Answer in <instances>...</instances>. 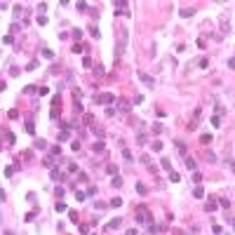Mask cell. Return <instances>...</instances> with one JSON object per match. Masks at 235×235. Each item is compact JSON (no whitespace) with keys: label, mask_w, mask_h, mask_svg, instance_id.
I'll return each instance as SVG.
<instances>
[{"label":"cell","mask_w":235,"mask_h":235,"mask_svg":"<svg viewBox=\"0 0 235 235\" xmlns=\"http://www.w3.org/2000/svg\"><path fill=\"white\" fill-rule=\"evenodd\" d=\"M139 223H146V221H151V212H148V207L146 204H139L136 207V216H134Z\"/></svg>","instance_id":"obj_1"},{"label":"cell","mask_w":235,"mask_h":235,"mask_svg":"<svg viewBox=\"0 0 235 235\" xmlns=\"http://www.w3.org/2000/svg\"><path fill=\"white\" fill-rule=\"evenodd\" d=\"M136 78H139V80H141V82H143L146 87H155V80H153V78H151L148 73H143V71H139V73H136Z\"/></svg>","instance_id":"obj_2"},{"label":"cell","mask_w":235,"mask_h":235,"mask_svg":"<svg viewBox=\"0 0 235 235\" xmlns=\"http://www.w3.org/2000/svg\"><path fill=\"white\" fill-rule=\"evenodd\" d=\"M97 101H99V103H113V101H115V97H113L111 92H101L99 97H97Z\"/></svg>","instance_id":"obj_3"},{"label":"cell","mask_w":235,"mask_h":235,"mask_svg":"<svg viewBox=\"0 0 235 235\" xmlns=\"http://www.w3.org/2000/svg\"><path fill=\"white\" fill-rule=\"evenodd\" d=\"M179 14H181L183 19H188V17H193V14H195V9H193V7H181V12H179Z\"/></svg>","instance_id":"obj_4"},{"label":"cell","mask_w":235,"mask_h":235,"mask_svg":"<svg viewBox=\"0 0 235 235\" xmlns=\"http://www.w3.org/2000/svg\"><path fill=\"white\" fill-rule=\"evenodd\" d=\"M120 226H122V221H120V219H113V221H108V223H106V228H108V231H113V228H120Z\"/></svg>","instance_id":"obj_5"},{"label":"cell","mask_w":235,"mask_h":235,"mask_svg":"<svg viewBox=\"0 0 235 235\" xmlns=\"http://www.w3.org/2000/svg\"><path fill=\"white\" fill-rule=\"evenodd\" d=\"M186 167L191 169V172H195V167H198V162H195V160H193L191 155H186Z\"/></svg>","instance_id":"obj_6"},{"label":"cell","mask_w":235,"mask_h":235,"mask_svg":"<svg viewBox=\"0 0 235 235\" xmlns=\"http://www.w3.org/2000/svg\"><path fill=\"white\" fill-rule=\"evenodd\" d=\"M118 111H122V113H130V103H127V101H118Z\"/></svg>","instance_id":"obj_7"},{"label":"cell","mask_w":235,"mask_h":235,"mask_svg":"<svg viewBox=\"0 0 235 235\" xmlns=\"http://www.w3.org/2000/svg\"><path fill=\"white\" fill-rule=\"evenodd\" d=\"M216 207H219V202H216V200H209L207 204H204V212H214Z\"/></svg>","instance_id":"obj_8"},{"label":"cell","mask_w":235,"mask_h":235,"mask_svg":"<svg viewBox=\"0 0 235 235\" xmlns=\"http://www.w3.org/2000/svg\"><path fill=\"white\" fill-rule=\"evenodd\" d=\"M125 7H127V2H125V0L115 2V14H118V12H125ZM125 14H127V12H125Z\"/></svg>","instance_id":"obj_9"},{"label":"cell","mask_w":235,"mask_h":235,"mask_svg":"<svg viewBox=\"0 0 235 235\" xmlns=\"http://www.w3.org/2000/svg\"><path fill=\"white\" fill-rule=\"evenodd\" d=\"M169 181H172V183H179V181H181L179 172H174V169H172V172H169Z\"/></svg>","instance_id":"obj_10"},{"label":"cell","mask_w":235,"mask_h":235,"mask_svg":"<svg viewBox=\"0 0 235 235\" xmlns=\"http://www.w3.org/2000/svg\"><path fill=\"white\" fill-rule=\"evenodd\" d=\"M33 148H38V151H45V148H47V141H40V139H38V141H33Z\"/></svg>","instance_id":"obj_11"},{"label":"cell","mask_w":235,"mask_h":235,"mask_svg":"<svg viewBox=\"0 0 235 235\" xmlns=\"http://www.w3.org/2000/svg\"><path fill=\"white\" fill-rule=\"evenodd\" d=\"M122 158H125L127 162H132V160H134V155H132V153H130L127 148H122Z\"/></svg>","instance_id":"obj_12"},{"label":"cell","mask_w":235,"mask_h":235,"mask_svg":"<svg viewBox=\"0 0 235 235\" xmlns=\"http://www.w3.org/2000/svg\"><path fill=\"white\" fill-rule=\"evenodd\" d=\"M52 179H54V181H59V179H64V176H61V172H59L57 167H52Z\"/></svg>","instance_id":"obj_13"},{"label":"cell","mask_w":235,"mask_h":235,"mask_svg":"<svg viewBox=\"0 0 235 235\" xmlns=\"http://www.w3.org/2000/svg\"><path fill=\"white\" fill-rule=\"evenodd\" d=\"M106 172H108V174H113V176H118V167H115V165H108Z\"/></svg>","instance_id":"obj_14"},{"label":"cell","mask_w":235,"mask_h":235,"mask_svg":"<svg viewBox=\"0 0 235 235\" xmlns=\"http://www.w3.org/2000/svg\"><path fill=\"white\" fill-rule=\"evenodd\" d=\"M82 49H85V45H80V42H75V45H73V52H75V54H80Z\"/></svg>","instance_id":"obj_15"},{"label":"cell","mask_w":235,"mask_h":235,"mask_svg":"<svg viewBox=\"0 0 235 235\" xmlns=\"http://www.w3.org/2000/svg\"><path fill=\"white\" fill-rule=\"evenodd\" d=\"M49 153H52V158H57V155L61 153V146H52V151H49Z\"/></svg>","instance_id":"obj_16"},{"label":"cell","mask_w":235,"mask_h":235,"mask_svg":"<svg viewBox=\"0 0 235 235\" xmlns=\"http://www.w3.org/2000/svg\"><path fill=\"white\" fill-rule=\"evenodd\" d=\"M136 191H139V193H141V195H146V193H148V188H146V186H143V183H136Z\"/></svg>","instance_id":"obj_17"},{"label":"cell","mask_w":235,"mask_h":235,"mask_svg":"<svg viewBox=\"0 0 235 235\" xmlns=\"http://www.w3.org/2000/svg\"><path fill=\"white\" fill-rule=\"evenodd\" d=\"M26 132H28V134H33V132H35V125H33V122H31V120L26 122Z\"/></svg>","instance_id":"obj_18"},{"label":"cell","mask_w":235,"mask_h":235,"mask_svg":"<svg viewBox=\"0 0 235 235\" xmlns=\"http://www.w3.org/2000/svg\"><path fill=\"white\" fill-rule=\"evenodd\" d=\"M42 57H45V59H52L54 52H52V49H42Z\"/></svg>","instance_id":"obj_19"},{"label":"cell","mask_w":235,"mask_h":235,"mask_svg":"<svg viewBox=\"0 0 235 235\" xmlns=\"http://www.w3.org/2000/svg\"><path fill=\"white\" fill-rule=\"evenodd\" d=\"M153 151L160 153V151H162V143H160V141H153Z\"/></svg>","instance_id":"obj_20"},{"label":"cell","mask_w":235,"mask_h":235,"mask_svg":"<svg viewBox=\"0 0 235 235\" xmlns=\"http://www.w3.org/2000/svg\"><path fill=\"white\" fill-rule=\"evenodd\" d=\"M111 183H113V186H115V188H120V186H122V179H120V176H115V179H113V181H111Z\"/></svg>","instance_id":"obj_21"},{"label":"cell","mask_w":235,"mask_h":235,"mask_svg":"<svg viewBox=\"0 0 235 235\" xmlns=\"http://www.w3.org/2000/svg\"><path fill=\"white\" fill-rule=\"evenodd\" d=\"M85 198H87V195H85L82 191H78V195H75V200H78V202H85Z\"/></svg>","instance_id":"obj_22"},{"label":"cell","mask_w":235,"mask_h":235,"mask_svg":"<svg viewBox=\"0 0 235 235\" xmlns=\"http://www.w3.org/2000/svg\"><path fill=\"white\" fill-rule=\"evenodd\" d=\"M200 141L204 143V146H207V143H212V136H209V134H202V139H200Z\"/></svg>","instance_id":"obj_23"},{"label":"cell","mask_w":235,"mask_h":235,"mask_svg":"<svg viewBox=\"0 0 235 235\" xmlns=\"http://www.w3.org/2000/svg\"><path fill=\"white\" fill-rule=\"evenodd\" d=\"M193 195H195V198H202V195H204V191H202L200 186H198V188H195V191H193Z\"/></svg>","instance_id":"obj_24"},{"label":"cell","mask_w":235,"mask_h":235,"mask_svg":"<svg viewBox=\"0 0 235 235\" xmlns=\"http://www.w3.org/2000/svg\"><path fill=\"white\" fill-rule=\"evenodd\" d=\"M111 204H113V207H120V204H122V198H113Z\"/></svg>","instance_id":"obj_25"},{"label":"cell","mask_w":235,"mask_h":235,"mask_svg":"<svg viewBox=\"0 0 235 235\" xmlns=\"http://www.w3.org/2000/svg\"><path fill=\"white\" fill-rule=\"evenodd\" d=\"M219 204H221V207H226V209H228V207H231V200H226V198H221V200H219Z\"/></svg>","instance_id":"obj_26"},{"label":"cell","mask_w":235,"mask_h":235,"mask_svg":"<svg viewBox=\"0 0 235 235\" xmlns=\"http://www.w3.org/2000/svg\"><path fill=\"white\" fill-rule=\"evenodd\" d=\"M162 167H165V169H169V172H172V162H169L167 158H162Z\"/></svg>","instance_id":"obj_27"},{"label":"cell","mask_w":235,"mask_h":235,"mask_svg":"<svg viewBox=\"0 0 235 235\" xmlns=\"http://www.w3.org/2000/svg\"><path fill=\"white\" fill-rule=\"evenodd\" d=\"M92 130H94V134L99 136V141H101V139H103V130H99V127H92Z\"/></svg>","instance_id":"obj_28"},{"label":"cell","mask_w":235,"mask_h":235,"mask_svg":"<svg viewBox=\"0 0 235 235\" xmlns=\"http://www.w3.org/2000/svg\"><path fill=\"white\" fill-rule=\"evenodd\" d=\"M75 7H78V9H80V12H87V2H78V5H75Z\"/></svg>","instance_id":"obj_29"},{"label":"cell","mask_w":235,"mask_h":235,"mask_svg":"<svg viewBox=\"0 0 235 235\" xmlns=\"http://www.w3.org/2000/svg\"><path fill=\"white\" fill-rule=\"evenodd\" d=\"M21 12H24L21 5H14V17H21Z\"/></svg>","instance_id":"obj_30"},{"label":"cell","mask_w":235,"mask_h":235,"mask_svg":"<svg viewBox=\"0 0 235 235\" xmlns=\"http://www.w3.org/2000/svg\"><path fill=\"white\" fill-rule=\"evenodd\" d=\"M38 24H40V26H45V24H47V17H45V14H40V17H38Z\"/></svg>","instance_id":"obj_31"},{"label":"cell","mask_w":235,"mask_h":235,"mask_svg":"<svg viewBox=\"0 0 235 235\" xmlns=\"http://www.w3.org/2000/svg\"><path fill=\"white\" fill-rule=\"evenodd\" d=\"M38 94H40V97H45V94H49V89H47V87H38Z\"/></svg>","instance_id":"obj_32"},{"label":"cell","mask_w":235,"mask_h":235,"mask_svg":"<svg viewBox=\"0 0 235 235\" xmlns=\"http://www.w3.org/2000/svg\"><path fill=\"white\" fill-rule=\"evenodd\" d=\"M153 132H155V134H160V132H162V125H160V122H155V125H153Z\"/></svg>","instance_id":"obj_33"},{"label":"cell","mask_w":235,"mask_h":235,"mask_svg":"<svg viewBox=\"0 0 235 235\" xmlns=\"http://www.w3.org/2000/svg\"><path fill=\"white\" fill-rule=\"evenodd\" d=\"M176 148H179L183 155H186V146H183V141H176Z\"/></svg>","instance_id":"obj_34"},{"label":"cell","mask_w":235,"mask_h":235,"mask_svg":"<svg viewBox=\"0 0 235 235\" xmlns=\"http://www.w3.org/2000/svg\"><path fill=\"white\" fill-rule=\"evenodd\" d=\"M78 179H80V183H87V181H89V179H87V174H82V172L78 174Z\"/></svg>","instance_id":"obj_35"},{"label":"cell","mask_w":235,"mask_h":235,"mask_svg":"<svg viewBox=\"0 0 235 235\" xmlns=\"http://www.w3.org/2000/svg\"><path fill=\"white\" fill-rule=\"evenodd\" d=\"M54 207H57V212H66V204H64V202H57Z\"/></svg>","instance_id":"obj_36"},{"label":"cell","mask_w":235,"mask_h":235,"mask_svg":"<svg viewBox=\"0 0 235 235\" xmlns=\"http://www.w3.org/2000/svg\"><path fill=\"white\" fill-rule=\"evenodd\" d=\"M82 66L89 68V66H92V59H89V57H85V59H82Z\"/></svg>","instance_id":"obj_37"},{"label":"cell","mask_w":235,"mask_h":235,"mask_svg":"<svg viewBox=\"0 0 235 235\" xmlns=\"http://www.w3.org/2000/svg\"><path fill=\"white\" fill-rule=\"evenodd\" d=\"M136 143H139V146H143V143H146V134H139V139H136Z\"/></svg>","instance_id":"obj_38"},{"label":"cell","mask_w":235,"mask_h":235,"mask_svg":"<svg viewBox=\"0 0 235 235\" xmlns=\"http://www.w3.org/2000/svg\"><path fill=\"white\" fill-rule=\"evenodd\" d=\"M73 38H75V40H80V38H82V31H80V28H75V31H73Z\"/></svg>","instance_id":"obj_39"},{"label":"cell","mask_w":235,"mask_h":235,"mask_svg":"<svg viewBox=\"0 0 235 235\" xmlns=\"http://www.w3.org/2000/svg\"><path fill=\"white\" fill-rule=\"evenodd\" d=\"M66 139H68V130H64V132L59 134V141H66Z\"/></svg>","instance_id":"obj_40"},{"label":"cell","mask_w":235,"mask_h":235,"mask_svg":"<svg viewBox=\"0 0 235 235\" xmlns=\"http://www.w3.org/2000/svg\"><path fill=\"white\" fill-rule=\"evenodd\" d=\"M35 68H38V61H31V64L26 66V71H35Z\"/></svg>","instance_id":"obj_41"},{"label":"cell","mask_w":235,"mask_h":235,"mask_svg":"<svg viewBox=\"0 0 235 235\" xmlns=\"http://www.w3.org/2000/svg\"><path fill=\"white\" fill-rule=\"evenodd\" d=\"M193 181H195V183H200V181H202V176L198 174V172H193Z\"/></svg>","instance_id":"obj_42"},{"label":"cell","mask_w":235,"mask_h":235,"mask_svg":"<svg viewBox=\"0 0 235 235\" xmlns=\"http://www.w3.org/2000/svg\"><path fill=\"white\" fill-rule=\"evenodd\" d=\"M24 219H26V221H33V219H35V212H28V214H26Z\"/></svg>","instance_id":"obj_43"},{"label":"cell","mask_w":235,"mask_h":235,"mask_svg":"<svg viewBox=\"0 0 235 235\" xmlns=\"http://www.w3.org/2000/svg\"><path fill=\"white\" fill-rule=\"evenodd\" d=\"M94 151H103V141H97V143H94Z\"/></svg>","instance_id":"obj_44"},{"label":"cell","mask_w":235,"mask_h":235,"mask_svg":"<svg viewBox=\"0 0 235 235\" xmlns=\"http://www.w3.org/2000/svg\"><path fill=\"white\" fill-rule=\"evenodd\" d=\"M68 172H78V165L75 162H68Z\"/></svg>","instance_id":"obj_45"},{"label":"cell","mask_w":235,"mask_h":235,"mask_svg":"<svg viewBox=\"0 0 235 235\" xmlns=\"http://www.w3.org/2000/svg\"><path fill=\"white\" fill-rule=\"evenodd\" d=\"M226 221H228V223L233 226V231H235V219H233V216H226Z\"/></svg>","instance_id":"obj_46"},{"label":"cell","mask_w":235,"mask_h":235,"mask_svg":"<svg viewBox=\"0 0 235 235\" xmlns=\"http://www.w3.org/2000/svg\"><path fill=\"white\" fill-rule=\"evenodd\" d=\"M5 198H7V195H5V191L0 188V202H5Z\"/></svg>","instance_id":"obj_47"},{"label":"cell","mask_w":235,"mask_h":235,"mask_svg":"<svg viewBox=\"0 0 235 235\" xmlns=\"http://www.w3.org/2000/svg\"><path fill=\"white\" fill-rule=\"evenodd\" d=\"M174 235H186V233L183 231H174Z\"/></svg>","instance_id":"obj_48"},{"label":"cell","mask_w":235,"mask_h":235,"mask_svg":"<svg viewBox=\"0 0 235 235\" xmlns=\"http://www.w3.org/2000/svg\"><path fill=\"white\" fill-rule=\"evenodd\" d=\"M127 235H136V231H127Z\"/></svg>","instance_id":"obj_49"},{"label":"cell","mask_w":235,"mask_h":235,"mask_svg":"<svg viewBox=\"0 0 235 235\" xmlns=\"http://www.w3.org/2000/svg\"><path fill=\"white\" fill-rule=\"evenodd\" d=\"M231 169H233V172H235V160H233V162H231Z\"/></svg>","instance_id":"obj_50"},{"label":"cell","mask_w":235,"mask_h":235,"mask_svg":"<svg viewBox=\"0 0 235 235\" xmlns=\"http://www.w3.org/2000/svg\"><path fill=\"white\" fill-rule=\"evenodd\" d=\"M0 9H5V2H0Z\"/></svg>","instance_id":"obj_51"},{"label":"cell","mask_w":235,"mask_h":235,"mask_svg":"<svg viewBox=\"0 0 235 235\" xmlns=\"http://www.w3.org/2000/svg\"><path fill=\"white\" fill-rule=\"evenodd\" d=\"M5 235H14V233H12V231H7V233H5Z\"/></svg>","instance_id":"obj_52"},{"label":"cell","mask_w":235,"mask_h":235,"mask_svg":"<svg viewBox=\"0 0 235 235\" xmlns=\"http://www.w3.org/2000/svg\"><path fill=\"white\" fill-rule=\"evenodd\" d=\"M0 216H2V214H0ZM0 221H2V219H0Z\"/></svg>","instance_id":"obj_53"}]
</instances>
